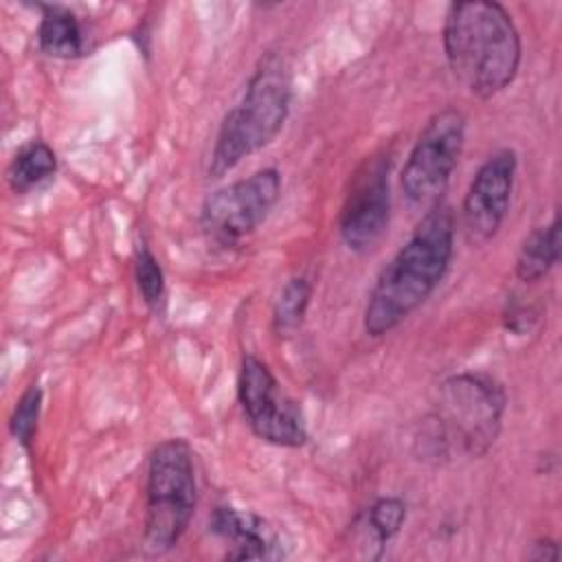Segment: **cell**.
<instances>
[{"mask_svg":"<svg viewBox=\"0 0 562 562\" xmlns=\"http://www.w3.org/2000/svg\"><path fill=\"white\" fill-rule=\"evenodd\" d=\"M209 529L226 542L228 560H272L285 555L281 533L255 512L228 505L215 507Z\"/></svg>","mask_w":562,"mask_h":562,"instance_id":"obj_11","label":"cell"},{"mask_svg":"<svg viewBox=\"0 0 562 562\" xmlns=\"http://www.w3.org/2000/svg\"><path fill=\"white\" fill-rule=\"evenodd\" d=\"M134 279L140 299L149 310H158L165 299V272L156 255L143 244L134 259Z\"/></svg>","mask_w":562,"mask_h":562,"instance_id":"obj_17","label":"cell"},{"mask_svg":"<svg viewBox=\"0 0 562 562\" xmlns=\"http://www.w3.org/2000/svg\"><path fill=\"white\" fill-rule=\"evenodd\" d=\"M529 560H536V562H555L560 558V549H558V542L551 540V538H538L533 544H531V551L527 553Z\"/></svg>","mask_w":562,"mask_h":562,"instance_id":"obj_20","label":"cell"},{"mask_svg":"<svg viewBox=\"0 0 562 562\" xmlns=\"http://www.w3.org/2000/svg\"><path fill=\"white\" fill-rule=\"evenodd\" d=\"M292 103V72L281 53L268 50L255 66L239 103L226 112L209 160V178H222L281 132Z\"/></svg>","mask_w":562,"mask_h":562,"instance_id":"obj_4","label":"cell"},{"mask_svg":"<svg viewBox=\"0 0 562 562\" xmlns=\"http://www.w3.org/2000/svg\"><path fill=\"white\" fill-rule=\"evenodd\" d=\"M406 520V503L397 496H382L371 503L364 514V527L382 549L404 525Z\"/></svg>","mask_w":562,"mask_h":562,"instance_id":"obj_16","label":"cell"},{"mask_svg":"<svg viewBox=\"0 0 562 562\" xmlns=\"http://www.w3.org/2000/svg\"><path fill=\"white\" fill-rule=\"evenodd\" d=\"M536 314L531 307L522 305V303H516V301H507V307L503 312V325L507 331H514V334H525L531 323H533Z\"/></svg>","mask_w":562,"mask_h":562,"instance_id":"obj_19","label":"cell"},{"mask_svg":"<svg viewBox=\"0 0 562 562\" xmlns=\"http://www.w3.org/2000/svg\"><path fill=\"white\" fill-rule=\"evenodd\" d=\"M57 171V156L50 145L44 140H31L18 149L9 169L7 182L9 189L18 195H24L46 180H50Z\"/></svg>","mask_w":562,"mask_h":562,"instance_id":"obj_14","label":"cell"},{"mask_svg":"<svg viewBox=\"0 0 562 562\" xmlns=\"http://www.w3.org/2000/svg\"><path fill=\"white\" fill-rule=\"evenodd\" d=\"M507 395L487 373L446 378L415 437L419 457L435 463L479 459L496 443Z\"/></svg>","mask_w":562,"mask_h":562,"instance_id":"obj_2","label":"cell"},{"mask_svg":"<svg viewBox=\"0 0 562 562\" xmlns=\"http://www.w3.org/2000/svg\"><path fill=\"white\" fill-rule=\"evenodd\" d=\"M452 252L454 217L448 206L437 204L378 274L364 305V331L380 338L408 318L441 283Z\"/></svg>","mask_w":562,"mask_h":562,"instance_id":"obj_1","label":"cell"},{"mask_svg":"<svg viewBox=\"0 0 562 562\" xmlns=\"http://www.w3.org/2000/svg\"><path fill=\"white\" fill-rule=\"evenodd\" d=\"M560 259V215L544 226H536L520 244L516 257V277L525 283L544 279Z\"/></svg>","mask_w":562,"mask_h":562,"instance_id":"obj_13","label":"cell"},{"mask_svg":"<svg viewBox=\"0 0 562 562\" xmlns=\"http://www.w3.org/2000/svg\"><path fill=\"white\" fill-rule=\"evenodd\" d=\"M518 158L509 147L496 149L474 173L461 206V226L468 244L483 246L496 237L514 191Z\"/></svg>","mask_w":562,"mask_h":562,"instance_id":"obj_10","label":"cell"},{"mask_svg":"<svg viewBox=\"0 0 562 562\" xmlns=\"http://www.w3.org/2000/svg\"><path fill=\"white\" fill-rule=\"evenodd\" d=\"M42 18L37 24V46L48 57L72 59L86 48L83 29L77 15L61 4H42Z\"/></svg>","mask_w":562,"mask_h":562,"instance_id":"obj_12","label":"cell"},{"mask_svg":"<svg viewBox=\"0 0 562 562\" xmlns=\"http://www.w3.org/2000/svg\"><path fill=\"white\" fill-rule=\"evenodd\" d=\"M279 198L281 173L266 167L206 195L200 224L209 239L220 246H233L268 217Z\"/></svg>","mask_w":562,"mask_h":562,"instance_id":"obj_8","label":"cell"},{"mask_svg":"<svg viewBox=\"0 0 562 562\" xmlns=\"http://www.w3.org/2000/svg\"><path fill=\"white\" fill-rule=\"evenodd\" d=\"M391 222L389 156H371L356 171L345 198L338 233L342 244L358 255L371 252Z\"/></svg>","mask_w":562,"mask_h":562,"instance_id":"obj_9","label":"cell"},{"mask_svg":"<svg viewBox=\"0 0 562 562\" xmlns=\"http://www.w3.org/2000/svg\"><path fill=\"white\" fill-rule=\"evenodd\" d=\"M465 143V116L457 108L435 112L419 132L400 176L404 198L413 206L439 204Z\"/></svg>","mask_w":562,"mask_h":562,"instance_id":"obj_6","label":"cell"},{"mask_svg":"<svg viewBox=\"0 0 562 562\" xmlns=\"http://www.w3.org/2000/svg\"><path fill=\"white\" fill-rule=\"evenodd\" d=\"M40 411H42V389L37 384H31L20 395V400L15 402V408L9 417V430H11L13 439L26 450L31 448V443L35 439Z\"/></svg>","mask_w":562,"mask_h":562,"instance_id":"obj_18","label":"cell"},{"mask_svg":"<svg viewBox=\"0 0 562 562\" xmlns=\"http://www.w3.org/2000/svg\"><path fill=\"white\" fill-rule=\"evenodd\" d=\"M198 505V481L191 446L165 439L154 446L147 461L145 485V549L162 555L187 533Z\"/></svg>","mask_w":562,"mask_h":562,"instance_id":"obj_5","label":"cell"},{"mask_svg":"<svg viewBox=\"0 0 562 562\" xmlns=\"http://www.w3.org/2000/svg\"><path fill=\"white\" fill-rule=\"evenodd\" d=\"M310 299H312V283L305 277L288 279L274 301V310H272L274 329L279 334L294 331L305 318Z\"/></svg>","mask_w":562,"mask_h":562,"instance_id":"obj_15","label":"cell"},{"mask_svg":"<svg viewBox=\"0 0 562 562\" xmlns=\"http://www.w3.org/2000/svg\"><path fill=\"white\" fill-rule=\"evenodd\" d=\"M443 50L452 77L476 99H492L518 75V29L498 2H452L443 22Z\"/></svg>","mask_w":562,"mask_h":562,"instance_id":"obj_3","label":"cell"},{"mask_svg":"<svg viewBox=\"0 0 562 562\" xmlns=\"http://www.w3.org/2000/svg\"><path fill=\"white\" fill-rule=\"evenodd\" d=\"M237 400L250 430L266 443L299 448L307 441L301 406L281 389L270 367L246 353L237 375Z\"/></svg>","mask_w":562,"mask_h":562,"instance_id":"obj_7","label":"cell"}]
</instances>
